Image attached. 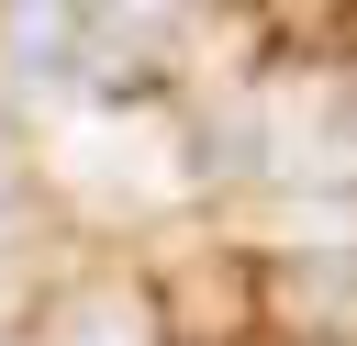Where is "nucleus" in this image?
<instances>
[{
    "instance_id": "obj_1",
    "label": "nucleus",
    "mask_w": 357,
    "mask_h": 346,
    "mask_svg": "<svg viewBox=\"0 0 357 346\" xmlns=\"http://www.w3.org/2000/svg\"><path fill=\"white\" fill-rule=\"evenodd\" d=\"M167 11H178V0H78V22H100V33H134V22L156 33Z\"/></svg>"
},
{
    "instance_id": "obj_2",
    "label": "nucleus",
    "mask_w": 357,
    "mask_h": 346,
    "mask_svg": "<svg viewBox=\"0 0 357 346\" xmlns=\"http://www.w3.org/2000/svg\"><path fill=\"white\" fill-rule=\"evenodd\" d=\"M78 324H89V346H145V313L134 301H89Z\"/></svg>"
},
{
    "instance_id": "obj_3",
    "label": "nucleus",
    "mask_w": 357,
    "mask_h": 346,
    "mask_svg": "<svg viewBox=\"0 0 357 346\" xmlns=\"http://www.w3.org/2000/svg\"><path fill=\"white\" fill-rule=\"evenodd\" d=\"M11 212H22V179H11V167H0V223H11Z\"/></svg>"
}]
</instances>
